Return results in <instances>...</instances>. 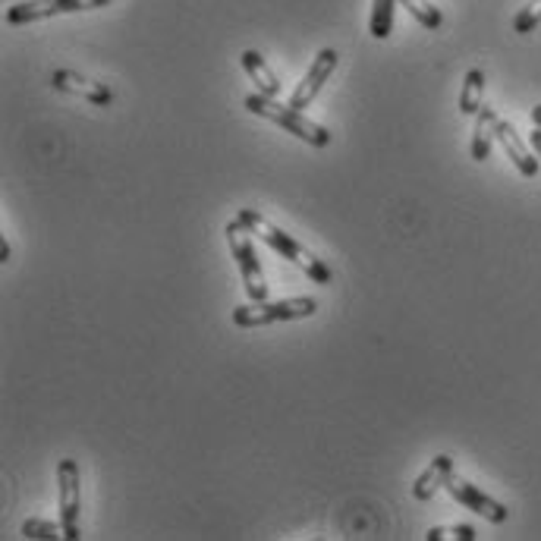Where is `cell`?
<instances>
[{
    "label": "cell",
    "mask_w": 541,
    "mask_h": 541,
    "mask_svg": "<svg viewBox=\"0 0 541 541\" xmlns=\"http://www.w3.org/2000/svg\"><path fill=\"white\" fill-rule=\"evenodd\" d=\"M236 221H240L249 233H255L258 240H265L280 258H287V262H293L296 268L306 271V274L315 280V284L328 287L331 280H334L331 268L324 265L312 249H306L299 240H293V236H290L287 230H280L277 224H271L262 211H255V208H240V214H236Z\"/></svg>",
    "instance_id": "6da1fadb"
},
{
    "label": "cell",
    "mask_w": 541,
    "mask_h": 541,
    "mask_svg": "<svg viewBox=\"0 0 541 541\" xmlns=\"http://www.w3.org/2000/svg\"><path fill=\"white\" fill-rule=\"evenodd\" d=\"M243 104H246L249 114L277 123L280 129H284V133H290V136H296V139H302V142H309V145H315V148H328V145H331V133H328V129L312 123L306 114L296 111L293 104H280L277 98H268V95H262V92L246 95Z\"/></svg>",
    "instance_id": "7a4b0ae2"
},
{
    "label": "cell",
    "mask_w": 541,
    "mask_h": 541,
    "mask_svg": "<svg viewBox=\"0 0 541 541\" xmlns=\"http://www.w3.org/2000/svg\"><path fill=\"white\" fill-rule=\"evenodd\" d=\"M318 312V302L312 296H293L280 302H249V306L233 309V324L236 328H265V324L277 321H293V318H309Z\"/></svg>",
    "instance_id": "3957f363"
},
{
    "label": "cell",
    "mask_w": 541,
    "mask_h": 541,
    "mask_svg": "<svg viewBox=\"0 0 541 541\" xmlns=\"http://www.w3.org/2000/svg\"><path fill=\"white\" fill-rule=\"evenodd\" d=\"M227 243H230V252H233V258H236V265H240L243 287H246L249 299H252V302L268 299V284H265L262 265H258V255H255V246H252V236H249V230H246L240 221H236V218L227 224Z\"/></svg>",
    "instance_id": "277c9868"
},
{
    "label": "cell",
    "mask_w": 541,
    "mask_h": 541,
    "mask_svg": "<svg viewBox=\"0 0 541 541\" xmlns=\"http://www.w3.org/2000/svg\"><path fill=\"white\" fill-rule=\"evenodd\" d=\"M57 504H60V523L63 538L73 541L82 535L79 529V510H82V482H79V463L60 460L57 463Z\"/></svg>",
    "instance_id": "5b68a950"
},
{
    "label": "cell",
    "mask_w": 541,
    "mask_h": 541,
    "mask_svg": "<svg viewBox=\"0 0 541 541\" xmlns=\"http://www.w3.org/2000/svg\"><path fill=\"white\" fill-rule=\"evenodd\" d=\"M447 491H450L453 501L463 504V507L472 510V513H479L482 519H488V523H494V526L507 523L510 510H507L501 501H494V497H488L479 485H472V482H466V479H457V475H450Z\"/></svg>",
    "instance_id": "8992f818"
},
{
    "label": "cell",
    "mask_w": 541,
    "mask_h": 541,
    "mask_svg": "<svg viewBox=\"0 0 541 541\" xmlns=\"http://www.w3.org/2000/svg\"><path fill=\"white\" fill-rule=\"evenodd\" d=\"M334 67H337V51L334 48H321L315 63L309 67V73H306V79L299 82V89L290 98V104L296 107V111H306V107L318 98V92L324 89V82L331 79Z\"/></svg>",
    "instance_id": "52a82bcc"
},
{
    "label": "cell",
    "mask_w": 541,
    "mask_h": 541,
    "mask_svg": "<svg viewBox=\"0 0 541 541\" xmlns=\"http://www.w3.org/2000/svg\"><path fill=\"white\" fill-rule=\"evenodd\" d=\"M51 85L60 92H67V95H79L85 101H92L98 107H107V104H114V92L107 89L104 82H92V79H85L73 70H54L51 73Z\"/></svg>",
    "instance_id": "ba28073f"
},
{
    "label": "cell",
    "mask_w": 541,
    "mask_h": 541,
    "mask_svg": "<svg viewBox=\"0 0 541 541\" xmlns=\"http://www.w3.org/2000/svg\"><path fill=\"white\" fill-rule=\"evenodd\" d=\"M497 142L504 145L507 158L516 164V170L523 173V177H529V180L538 177V155H535V151H532L523 139H519V133L513 129V123L497 120Z\"/></svg>",
    "instance_id": "9c48e42d"
},
{
    "label": "cell",
    "mask_w": 541,
    "mask_h": 541,
    "mask_svg": "<svg viewBox=\"0 0 541 541\" xmlns=\"http://www.w3.org/2000/svg\"><path fill=\"white\" fill-rule=\"evenodd\" d=\"M453 469H457V460L447 457V453H441V457L431 460V463H428V469L419 475L416 485H413L416 501H431V497H435V491H438V488H447Z\"/></svg>",
    "instance_id": "30bf717a"
},
{
    "label": "cell",
    "mask_w": 541,
    "mask_h": 541,
    "mask_svg": "<svg viewBox=\"0 0 541 541\" xmlns=\"http://www.w3.org/2000/svg\"><path fill=\"white\" fill-rule=\"evenodd\" d=\"M497 117L494 107L482 104V111L475 114V133H472V161H488L491 158V145L497 139Z\"/></svg>",
    "instance_id": "8fae6325"
},
{
    "label": "cell",
    "mask_w": 541,
    "mask_h": 541,
    "mask_svg": "<svg viewBox=\"0 0 541 541\" xmlns=\"http://www.w3.org/2000/svg\"><path fill=\"white\" fill-rule=\"evenodd\" d=\"M243 70L249 73V79L255 82V92H262L268 98H277L280 95V79L274 76V70L265 63V57L258 51H243Z\"/></svg>",
    "instance_id": "7c38bea8"
},
{
    "label": "cell",
    "mask_w": 541,
    "mask_h": 541,
    "mask_svg": "<svg viewBox=\"0 0 541 541\" xmlns=\"http://www.w3.org/2000/svg\"><path fill=\"white\" fill-rule=\"evenodd\" d=\"M57 16V4L54 0H23L7 10V23L10 26H26V23H38V19Z\"/></svg>",
    "instance_id": "4fadbf2b"
},
{
    "label": "cell",
    "mask_w": 541,
    "mask_h": 541,
    "mask_svg": "<svg viewBox=\"0 0 541 541\" xmlns=\"http://www.w3.org/2000/svg\"><path fill=\"white\" fill-rule=\"evenodd\" d=\"M482 98H485V73L469 70L463 79V92H460V111L466 117H475L482 111Z\"/></svg>",
    "instance_id": "5bb4252c"
},
{
    "label": "cell",
    "mask_w": 541,
    "mask_h": 541,
    "mask_svg": "<svg viewBox=\"0 0 541 541\" xmlns=\"http://www.w3.org/2000/svg\"><path fill=\"white\" fill-rule=\"evenodd\" d=\"M394 7H397V0H372V23H369V29H372V35L378 41L391 38V32H394Z\"/></svg>",
    "instance_id": "9a60e30c"
},
{
    "label": "cell",
    "mask_w": 541,
    "mask_h": 541,
    "mask_svg": "<svg viewBox=\"0 0 541 541\" xmlns=\"http://www.w3.org/2000/svg\"><path fill=\"white\" fill-rule=\"evenodd\" d=\"M400 4L416 16L419 26H425V29H431V32L444 26V13H441L435 4H431V0H400Z\"/></svg>",
    "instance_id": "2e32d148"
},
{
    "label": "cell",
    "mask_w": 541,
    "mask_h": 541,
    "mask_svg": "<svg viewBox=\"0 0 541 541\" xmlns=\"http://www.w3.org/2000/svg\"><path fill=\"white\" fill-rule=\"evenodd\" d=\"M538 23H541V0H529V4L519 10L516 19H513V32L516 35H529Z\"/></svg>",
    "instance_id": "e0dca14e"
},
{
    "label": "cell",
    "mask_w": 541,
    "mask_h": 541,
    "mask_svg": "<svg viewBox=\"0 0 541 541\" xmlns=\"http://www.w3.org/2000/svg\"><path fill=\"white\" fill-rule=\"evenodd\" d=\"M23 535L26 538H63V523H51V519H26Z\"/></svg>",
    "instance_id": "ac0fdd59"
},
{
    "label": "cell",
    "mask_w": 541,
    "mask_h": 541,
    "mask_svg": "<svg viewBox=\"0 0 541 541\" xmlns=\"http://www.w3.org/2000/svg\"><path fill=\"white\" fill-rule=\"evenodd\" d=\"M428 541H444V538H457V541H475L479 535H475L472 526H438V529H428L425 535Z\"/></svg>",
    "instance_id": "d6986e66"
},
{
    "label": "cell",
    "mask_w": 541,
    "mask_h": 541,
    "mask_svg": "<svg viewBox=\"0 0 541 541\" xmlns=\"http://www.w3.org/2000/svg\"><path fill=\"white\" fill-rule=\"evenodd\" d=\"M57 4V13H79V10H98V7H107L111 0H54Z\"/></svg>",
    "instance_id": "ffe728a7"
},
{
    "label": "cell",
    "mask_w": 541,
    "mask_h": 541,
    "mask_svg": "<svg viewBox=\"0 0 541 541\" xmlns=\"http://www.w3.org/2000/svg\"><path fill=\"white\" fill-rule=\"evenodd\" d=\"M529 145H532V151H535V155L541 158V129H538V126L532 129V136H529Z\"/></svg>",
    "instance_id": "44dd1931"
},
{
    "label": "cell",
    "mask_w": 541,
    "mask_h": 541,
    "mask_svg": "<svg viewBox=\"0 0 541 541\" xmlns=\"http://www.w3.org/2000/svg\"><path fill=\"white\" fill-rule=\"evenodd\" d=\"M0 262H4V265L10 262V243L4 240V236H0Z\"/></svg>",
    "instance_id": "7402d4cb"
},
{
    "label": "cell",
    "mask_w": 541,
    "mask_h": 541,
    "mask_svg": "<svg viewBox=\"0 0 541 541\" xmlns=\"http://www.w3.org/2000/svg\"><path fill=\"white\" fill-rule=\"evenodd\" d=\"M532 123L541 129V104H535V107H532Z\"/></svg>",
    "instance_id": "603a6c76"
}]
</instances>
